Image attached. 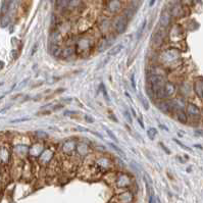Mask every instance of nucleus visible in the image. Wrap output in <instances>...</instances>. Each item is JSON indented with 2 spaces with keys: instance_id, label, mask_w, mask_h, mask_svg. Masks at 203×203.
<instances>
[{
  "instance_id": "nucleus-3",
  "label": "nucleus",
  "mask_w": 203,
  "mask_h": 203,
  "mask_svg": "<svg viewBox=\"0 0 203 203\" xmlns=\"http://www.w3.org/2000/svg\"><path fill=\"white\" fill-rule=\"evenodd\" d=\"M113 185H115L117 188H122V189L128 188L131 185V178H130L129 175H127L125 173H115Z\"/></svg>"
},
{
  "instance_id": "nucleus-14",
  "label": "nucleus",
  "mask_w": 203,
  "mask_h": 203,
  "mask_svg": "<svg viewBox=\"0 0 203 203\" xmlns=\"http://www.w3.org/2000/svg\"><path fill=\"white\" fill-rule=\"evenodd\" d=\"M49 52H50V54L53 57H56V58H58V57H60L63 55V50L55 44L49 45Z\"/></svg>"
},
{
  "instance_id": "nucleus-40",
  "label": "nucleus",
  "mask_w": 203,
  "mask_h": 203,
  "mask_svg": "<svg viewBox=\"0 0 203 203\" xmlns=\"http://www.w3.org/2000/svg\"><path fill=\"white\" fill-rule=\"evenodd\" d=\"M63 105H61V104H59V105H55L54 107H53V109H54V110H58V109H60V108H63Z\"/></svg>"
},
{
  "instance_id": "nucleus-4",
  "label": "nucleus",
  "mask_w": 203,
  "mask_h": 203,
  "mask_svg": "<svg viewBox=\"0 0 203 203\" xmlns=\"http://www.w3.org/2000/svg\"><path fill=\"white\" fill-rule=\"evenodd\" d=\"M0 158H1L2 166H7V164L10 161V158H11V152H10V149L8 148L7 145H5L3 142H2V144H1Z\"/></svg>"
},
{
  "instance_id": "nucleus-31",
  "label": "nucleus",
  "mask_w": 203,
  "mask_h": 203,
  "mask_svg": "<svg viewBox=\"0 0 203 203\" xmlns=\"http://www.w3.org/2000/svg\"><path fill=\"white\" fill-rule=\"evenodd\" d=\"M124 114H125V117H126V119H127V121L129 122V123H132V117H131V113H130L128 110H126L125 112H124Z\"/></svg>"
},
{
  "instance_id": "nucleus-32",
  "label": "nucleus",
  "mask_w": 203,
  "mask_h": 203,
  "mask_svg": "<svg viewBox=\"0 0 203 203\" xmlns=\"http://www.w3.org/2000/svg\"><path fill=\"white\" fill-rule=\"evenodd\" d=\"M27 121H30V119H29V117H25V119H12L11 122H10V123H20V122H27Z\"/></svg>"
},
{
  "instance_id": "nucleus-26",
  "label": "nucleus",
  "mask_w": 203,
  "mask_h": 203,
  "mask_svg": "<svg viewBox=\"0 0 203 203\" xmlns=\"http://www.w3.org/2000/svg\"><path fill=\"white\" fill-rule=\"evenodd\" d=\"M109 145H110V147L111 148L113 149V150H115L117 151V153H119V154H121V155H123V157H125L126 156V154H125V152H124L123 150H122V149H119V147L117 146V145H113L112 143H109Z\"/></svg>"
},
{
  "instance_id": "nucleus-19",
  "label": "nucleus",
  "mask_w": 203,
  "mask_h": 203,
  "mask_svg": "<svg viewBox=\"0 0 203 203\" xmlns=\"http://www.w3.org/2000/svg\"><path fill=\"white\" fill-rule=\"evenodd\" d=\"M74 52H76V48H74V47H72V46H68L63 50V55H61V56H63V58H68V57L72 56Z\"/></svg>"
},
{
  "instance_id": "nucleus-11",
  "label": "nucleus",
  "mask_w": 203,
  "mask_h": 203,
  "mask_svg": "<svg viewBox=\"0 0 203 203\" xmlns=\"http://www.w3.org/2000/svg\"><path fill=\"white\" fill-rule=\"evenodd\" d=\"M194 91L200 99H203V79L198 78L194 83Z\"/></svg>"
},
{
  "instance_id": "nucleus-15",
  "label": "nucleus",
  "mask_w": 203,
  "mask_h": 203,
  "mask_svg": "<svg viewBox=\"0 0 203 203\" xmlns=\"http://www.w3.org/2000/svg\"><path fill=\"white\" fill-rule=\"evenodd\" d=\"M176 115H177V119L180 122L181 124H187L188 122V115L187 113H186V111L184 110L183 108H179L177 110V113H176Z\"/></svg>"
},
{
  "instance_id": "nucleus-21",
  "label": "nucleus",
  "mask_w": 203,
  "mask_h": 203,
  "mask_svg": "<svg viewBox=\"0 0 203 203\" xmlns=\"http://www.w3.org/2000/svg\"><path fill=\"white\" fill-rule=\"evenodd\" d=\"M119 7H121V3L119 2V0H112V1H110V3L108 5V8L111 11H117L119 9Z\"/></svg>"
},
{
  "instance_id": "nucleus-41",
  "label": "nucleus",
  "mask_w": 203,
  "mask_h": 203,
  "mask_svg": "<svg viewBox=\"0 0 203 203\" xmlns=\"http://www.w3.org/2000/svg\"><path fill=\"white\" fill-rule=\"evenodd\" d=\"M156 0H150V3H149V6H153V4L155 3Z\"/></svg>"
},
{
  "instance_id": "nucleus-29",
  "label": "nucleus",
  "mask_w": 203,
  "mask_h": 203,
  "mask_svg": "<svg viewBox=\"0 0 203 203\" xmlns=\"http://www.w3.org/2000/svg\"><path fill=\"white\" fill-rule=\"evenodd\" d=\"M141 97V102H142V104H143V106H144V108L145 109H149V103H148V101L146 100V99L144 98V97H142V96H140Z\"/></svg>"
},
{
  "instance_id": "nucleus-28",
  "label": "nucleus",
  "mask_w": 203,
  "mask_h": 203,
  "mask_svg": "<svg viewBox=\"0 0 203 203\" xmlns=\"http://www.w3.org/2000/svg\"><path fill=\"white\" fill-rule=\"evenodd\" d=\"M101 86H102V92H103V96L105 97V99H106L107 102H110V98H109L108 96V93H107L106 91V88H105L104 86H103V84H101Z\"/></svg>"
},
{
  "instance_id": "nucleus-42",
  "label": "nucleus",
  "mask_w": 203,
  "mask_h": 203,
  "mask_svg": "<svg viewBox=\"0 0 203 203\" xmlns=\"http://www.w3.org/2000/svg\"><path fill=\"white\" fill-rule=\"evenodd\" d=\"M36 49H37V45H35V46H34V49H33V51H32V54H31V55H34V53L36 52Z\"/></svg>"
},
{
  "instance_id": "nucleus-38",
  "label": "nucleus",
  "mask_w": 203,
  "mask_h": 203,
  "mask_svg": "<svg viewBox=\"0 0 203 203\" xmlns=\"http://www.w3.org/2000/svg\"><path fill=\"white\" fill-rule=\"evenodd\" d=\"M76 113H78V112H77V111H68V110H67V111H65V113H63V114L67 117L68 114H76Z\"/></svg>"
},
{
  "instance_id": "nucleus-5",
  "label": "nucleus",
  "mask_w": 203,
  "mask_h": 203,
  "mask_svg": "<svg viewBox=\"0 0 203 203\" xmlns=\"http://www.w3.org/2000/svg\"><path fill=\"white\" fill-rule=\"evenodd\" d=\"M113 27H114V30L117 34H123L125 33V31L127 30L128 27V18L124 16H119V18L115 20L114 24H113Z\"/></svg>"
},
{
  "instance_id": "nucleus-27",
  "label": "nucleus",
  "mask_w": 203,
  "mask_h": 203,
  "mask_svg": "<svg viewBox=\"0 0 203 203\" xmlns=\"http://www.w3.org/2000/svg\"><path fill=\"white\" fill-rule=\"evenodd\" d=\"M146 25H147V22H146V20H144V22H142V25H141L140 29L138 30V32H137V37H138V38H140V37H141V35H142V33H143V31H144Z\"/></svg>"
},
{
  "instance_id": "nucleus-16",
  "label": "nucleus",
  "mask_w": 203,
  "mask_h": 203,
  "mask_svg": "<svg viewBox=\"0 0 203 203\" xmlns=\"http://www.w3.org/2000/svg\"><path fill=\"white\" fill-rule=\"evenodd\" d=\"M77 151L81 156H88L89 154V145L86 143H81V145L77 146Z\"/></svg>"
},
{
  "instance_id": "nucleus-24",
  "label": "nucleus",
  "mask_w": 203,
  "mask_h": 203,
  "mask_svg": "<svg viewBox=\"0 0 203 203\" xmlns=\"http://www.w3.org/2000/svg\"><path fill=\"white\" fill-rule=\"evenodd\" d=\"M135 12H136V9H135V8H133V7H129L127 10H126V12H125V16H126V18H133L134 14H135Z\"/></svg>"
},
{
  "instance_id": "nucleus-2",
  "label": "nucleus",
  "mask_w": 203,
  "mask_h": 203,
  "mask_svg": "<svg viewBox=\"0 0 203 203\" xmlns=\"http://www.w3.org/2000/svg\"><path fill=\"white\" fill-rule=\"evenodd\" d=\"M93 47V41L89 38H82L76 44V53L79 55H87Z\"/></svg>"
},
{
  "instance_id": "nucleus-39",
  "label": "nucleus",
  "mask_w": 203,
  "mask_h": 203,
  "mask_svg": "<svg viewBox=\"0 0 203 203\" xmlns=\"http://www.w3.org/2000/svg\"><path fill=\"white\" fill-rule=\"evenodd\" d=\"M137 119H138V122H139V125H140V127L142 128V129H144V124H143L142 119H138V117H137Z\"/></svg>"
},
{
  "instance_id": "nucleus-10",
  "label": "nucleus",
  "mask_w": 203,
  "mask_h": 203,
  "mask_svg": "<svg viewBox=\"0 0 203 203\" xmlns=\"http://www.w3.org/2000/svg\"><path fill=\"white\" fill-rule=\"evenodd\" d=\"M187 114L189 117H193V119H198L200 117V109L197 105H195L194 103L189 102L187 104Z\"/></svg>"
},
{
  "instance_id": "nucleus-37",
  "label": "nucleus",
  "mask_w": 203,
  "mask_h": 203,
  "mask_svg": "<svg viewBox=\"0 0 203 203\" xmlns=\"http://www.w3.org/2000/svg\"><path fill=\"white\" fill-rule=\"evenodd\" d=\"M160 146H161V148H162V149H163V150H164V151H165V152H166V153H167V154H169V153H171V151H169V149H167V148H166V147H165V146H164V144H162V143H160Z\"/></svg>"
},
{
  "instance_id": "nucleus-8",
  "label": "nucleus",
  "mask_w": 203,
  "mask_h": 203,
  "mask_svg": "<svg viewBox=\"0 0 203 203\" xmlns=\"http://www.w3.org/2000/svg\"><path fill=\"white\" fill-rule=\"evenodd\" d=\"M77 150V143L74 140H67L63 145V152L65 155L70 156Z\"/></svg>"
},
{
  "instance_id": "nucleus-35",
  "label": "nucleus",
  "mask_w": 203,
  "mask_h": 203,
  "mask_svg": "<svg viewBox=\"0 0 203 203\" xmlns=\"http://www.w3.org/2000/svg\"><path fill=\"white\" fill-rule=\"evenodd\" d=\"M85 119H86V122H88V123H91V124L94 123V119H93L92 117H90V115H86V117H85Z\"/></svg>"
},
{
  "instance_id": "nucleus-20",
  "label": "nucleus",
  "mask_w": 203,
  "mask_h": 203,
  "mask_svg": "<svg viewBox=\"0 0 203 203\" xmlns=\"http://www.w3.org/2000/svg\"><path fill=\"white\" fill-rule=\"evenodd\" d=\"M123 48H124V46L122 44L115 45L114 47H112V48L108 51V55H109V56H115V55H117L119 52H121V50Z\"/></svg>"
},
{
  "instance_id": "nucleus-25",
  "label": "nucleus",
  "mask_w": 203,
  "mask_h": 203,
  "mask_svg": "<svg viewBox=\"0 0 203 203\" xmlns=\"http://www.w3.org/2000/svg\"><path fill=\"white\" fill-rule=\"evenodd\" d=\"M104 129H105V131H106L107 135H108L109 137H110V138H111V139H112V140H113V141H114V142H115V143H117V142H119V140H117V137H115V135H114V134H113V133H112V132H111V131H110V130H109V129H108V128L104 127Z\"/></svg>"
},
{
  "instance_id": "nucleus-17",
  "label": "nucleus",
  "mask_w": 203,
  "mask_h": 203,
  "mask_svg": "<svg viewBox=\"0 0 203 203\" xmlns=\"http://www.w3.org/2000/svg\"><path fill=\"white\" fill-rule=\"evenodd\" d=\"M169 22H171V14L169 13L167 11H164L161 13V16H160V24L163 28H166L169 27Z\"/></svg>"
},
{
  "instance_id": "nucleus-30",
  "label": "nucleus",
  "mask_w": 203,
  "mask_h": 203,
  "mask_svg": "<svg viewBox=\"0 0 203 203\" xmlns=\"http://www.w3.org/2000/svg\"><path fill=\"white\" fill-rule=\"evenodd\" d=\"M173 141H175V142L177 143L178 145H180V146H181V147H182V148H183V149H185V150H189V151H192L191 149L189 148V147H187V146H186V145H184L183 143H182V142H180V141H179V140H177V139H173Z\"/></svg>"
},
{
  "instance_id": "nucleus-22",
  "label": "nucleus",
  "mask_w": 203,
  "mask_h": 203,
  "mask_svg": "<svg viewBox=\"0 0 203 203\" xmlns=\"http://www.w3.org/2000/svg\"><path fill=\"white\" fill-rule=\"evenodd\" d=\"M35 137L37 140H46V139H48V134L45 133L44 131H37L35 133Z\"/></svg>"
},
{
  "instance_id": "nucleus-34",
  "label": "nucleus",
  "mask_w": 203,
  "mask_h": 203,
  "mask_svg": "<svg viewBox=\"0 0 203 203\" xmlns=\"http://www.w3.org/2000/svg\"><path fill=\"white\" fill-rule=\"evenodd\" d=\"M51 113V110H44V111H40V112H38L37 114L38 115H48Z\"/></svg>"
},
{
  "instance_id": "nucleus-6",
  "label": "nucleus",
  "mask_w": 203,
  "mask_h": 203,
  "mask_svg": "<svg viewBox=\"0 0 203 203\" xmlns=\"http://www.w3.org/2000/svg\"><path fill=\"white\" fill-rule=\"evenodd\" d=\"M53 156H54V152L52 150L45 149L42 154L39 156V163L42 165H49L51 163V161L54 159Z\"/></svg>"
},
{
  "instance_id": "nucleus-1",
  "label": "nucleus",
  "mask_w": 203,
  "mask_h": 203,
  "mask_svg": "<svg viewBox=\"0 0 203 203\" xmlns=\"http://www.w3.org/2000/svg\"><path fill=\"white\" fill-rule=\"evenodd\" d=\"M159 60L164 67H178L181 63V55L179 49H166L159 55Z\"/></svg>"
},
{
  "instance_id": "nucleus-12",
  "label": "nucleus",
  "mask_w": 203,
  "mask_h": 203,
  "mask_svg": "<svg viewBox=\"0 0 203 203\" xmlns=\"http://www.w3.org/2000/svg\"><path fill=\"white\" fill-rule=\"evenodd\" d=\"M176 93V86L171 82H166L164 86V94H165V98L166 97H171L173 96Z\"/></svg>"
},
{
  "instance_id": "nucleus-36",
  "label": "nucleus",
  "mask_w": 203,
  "mask_h": 203,
  "mask_svg": "<svg viewBox=\"0 0 203 203\" xmlns=\"http://www.w3.org/2000/svg\"><path fill=\"white\" fill-rule=\"evenodd\" d=\"M149 203H155V197L153 194H151V195L149 196Z\"/></svg>"
},
{
  "instance_id": "nucleus-9",
  "label": "nucleus",
  "mask_w": 203,
  "mask_h": 203,
  "mask_svg": "<svg viewBox=\"0 0 203 203\" xmlns=\"http://www.w3.org/2000/svg\"><path fill=\"white\" fill-rule=\"evenodd\" d=\"M44 146H43L42 143L36 142L31 146V148L29 149V153L32 155L33 157H39L44 151Z\"/></svg>"
},
{
  "instance_id": "nucleus-18",
  "label": "nucleus",
  "mask_w": 203,
  "mask_h": 203,
  "mask_svg": "<svg viewBox=\"0 0 203 203\" xmlns=\"http://www.w3.org/2000/svg\"><path fill=\"white\" fill-rule=\"evenodd\" d=\"M111 44V40L110 39H103V40H101L100 42H99L98 44V51L99 52H102V51H104L105 49H107L109 46H110Z\"/></svg>"
},
{
  "instance_id": "nucleus-7",
  "label": "nucleus",
  "mask_w": 203,
  "mask_h": 203,
  "mask_svg": "<svg viewBox=\"0 0 203 203\" xmlns=\"http://www.w3.org/2000/svg\"><path fill=\"white\" fill-rule=\"evenodd\" d=\"M133 201V194L130 191H124L112 199L113 203H131Z\"/></svg>"
},
{
  "instance_id": "nucleus-33",
  "label": "nucleus",
  "mask_w": 203,
  "mask_h": 203,
  "mask_svg": "<svg viewBox=\"0 0 203 203\" xmlns=\"http://www.w3.org/2000/svg\"><path fill=\"white\" fill-rule=\"evenodd\" d=\"M131 84H132V87H133V89H135L136 90V82H135V74H132L131 76Z\"/></svg>"
},
{
  "instance_id": "nucleus-23",
  "label": "nucleus",
  "mask_w": 203,
  "mask_h": 203,
  "mask_svg": "<svg viewBox=\"0 0 203 203\" xmlns=\"http://www.w3.org/2000/svg\"><path fill=\"white\" fill-rule=\"evenodd\" d=\"M156 135H157L156 129H154V128H150V129H148V131H147V136H148V138L150 139V140H154V138L156 137Z\"/></svg>"
},
{
  "instance_id": "nucleus-13",
  "label": "nucleus",
  "mask_w": 203,
  "mask_h": 203,
  "mask_svg": "<svg viewBox=\"0 0 203 203\" xmlns=\"http://www.w3.org/2000/svg\"><path fill=\"white\" fill-rule=\"evenodd\" d=\"M163 43V35L161 32H156L152 38V45L154 47L161 46Z\"/></svg>"
}]
</instances>
